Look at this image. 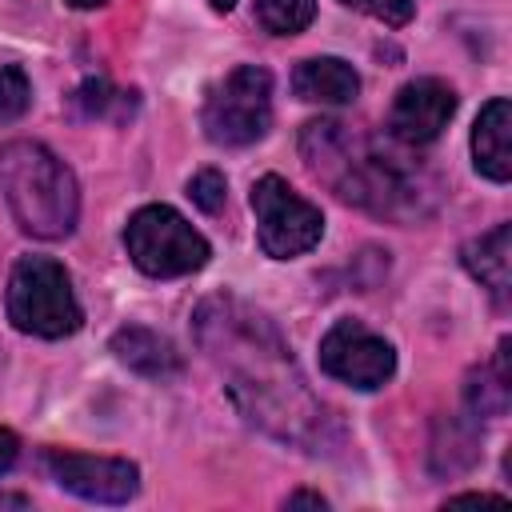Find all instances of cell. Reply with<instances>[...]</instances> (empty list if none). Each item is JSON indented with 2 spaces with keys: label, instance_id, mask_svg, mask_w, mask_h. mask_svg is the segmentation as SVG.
Instances as JSON below:
<instances>
[{
  "label": "cell",
  "instance_id": "1",
  "mask_svg": "<svg viewBox=\"0 0 512 512\" xmlns=\"http://www.w3.org/2000/svg\"><path fill=\"white\" fill-rule=\"evenodd\" d=\"M196 340L224 372L232 404L268 436L300 448L324 444L328 408L304 384L276 324L236 296H208L196 308Z\"/></svg>",
  "mask_w": 512,
  "mask_h": 512
},
{
  "label": "cell",
  "instance_id": "2",
  "mask_svg": "<svg viewBox=\"0 0 512 512\" xmlns=\"http://www.w3.org/2000/svg\"><path fill=\"white\" fill-rule=\"evenodd\" d=\"M300 156L316 180L372 216L408 224L428 216L436 204V184L424 168L408 164L400 148H388L368 132H352L340 120H308L300 132Z\"/></svg>",
  "mask_w": 512,
  "mask_h": 512
},
{
  "label": "cell",
  "instance_id": "3",
  "mask_svg": "<svg viewBox=\"0 0 512 512\" xmlns=\"http://www.w3.org/2000/svg\"><path fill=\"white\" fill-rule=\"evenodd\" d=\"M0 192L16 224L36 240H60L76 228V212H80L76 176L40 140L0 144Z\"/></svg>",
  "mask_w": 512,
  "mask_h": 512
},
{
  "label": "cell",
  "instance_id": "4",
  "mask_svg": "<svg viewBox=\"0 0 512 512\" xmlns=\"http://www.w3.org/2000/svg\"><path fill=\"white\" fill-rule=\"evenodd\" d=\"M8 320L44 340L72 336L80 328V304L72 292V276L60 260L52 256H20L12 276H8V296H4Z\"/></svg>",
  "mask_w": 512,
  "mask_h": 512
},
{
  "label": "cell",
  "instance_id": "5",
  "mask_svg": "<svg viewBox=\"0 0 512 512\" xmlns=\"http://www.w3.org/2000/svg\"><path fill=\"white\" fill-rule=\"evenodd\" d=\"M124 248L144 276L172 280L208 264V240L168 204H144L124 228Z\"/></svg>",
  "mask_w": 512,
  "mask_h": 512
},
{
  "label": "cell",
  "instance_id": "6",
  "mask_svg": "<svg viewBox=\"0 0 512 512\" xmlns=\"http://www.w3.org/2000/svg\"><path fill=\"white\" fill-rule=\"evenodd\" d=\"M204 136L220 148L256 144L272 124V72L260 64L232 68L204 100Z\"/></svg>",
  "mask_w": 512,
  "mask_h": 512
},
{
  "label": "cell",
  "instance_id": "7",
  "mask_svg": "<svg viewBox=\"0 0 512 512\" xmlns=\"http://www.w3.org/2000/svg\"><path fill=\"white\" fill-rule=\"evenodd\" d=\"M252 212H256V240L272 260L304 256L324 236L320 208L280 176H260L252 184Z\"/></svg>",
  "mask_w": 512,
  "mask_h": 512
},
{
  "label": "cell",
  "instance_id": "8",
  "mask_svg": "<svg viewBox=\"0 0 512 512\" xmlns=\"http://www.w3.org/2000/svg\"><path fill=\"white\" fill-rule=\"evenodd\" d=\"M320 368L332 380H344L352 388H384L396 372V352L384 336L364 328L360 320H336L320 340Z\"/></svg>",
  "mask_w": 512,
  "mask_h": 512
},
{
  "label": "cell",
  "instance_id": "9",
  "mask_svg": "<svg viewBox=\"0 0 512 512\" xmlns=\"http://www.w3.org/2000/svg\"><path fill=\"white\" fill-rule=\"evenodd\" d=\"M44 468L64 492L92 504H128L140 488V468L120 456H84V452L48 448Z\"/></svg>",
  "mask_w": 512,
  "mask_h": 512
},
{
  "label": "cell",
  "instance_id": "10",
  "mask_svg": "<svg viewBox=\"0 0 512 512\" xmlns=\"http://www.w3.org/2000/svg\"><path fill=\"white\" fill-rule=\"evenodd\" d=\"M452 112H456L452 84H444L436 76H420V80H408L396 92V100L388 108V132H392V140L412 144V148L432 144L448 128Z\"/></svg>",
  "mask_w": 512,
  "mask_h": 512
},
{
  "label": "cell",
  "instance_id": "11",
  "mask_svg": "<svg viewBox=\"0 0 512 512\" xmlns=\"http://www.w3.org/2000/svg\"><path fill=\"white\" fill-rule=\"evenodd\" d=\"M472 164L496 184L512 176V104L504 96L488 100L472 124Z\"/></svg>",
  "mask_w": 512,
  "mask_h": 512
},
{
  "label": "cell",
  "instance_id": "12",
  "mask_svg": "<svg viewBox=\"0 0 512 512\" xmlns=\"http://www.w3.org/2000/svg\"><path fill=\"white\" fill-rule=\"evenodd\" d=\"M292 92L308 104H352L360 92V76L340 56H312L296 64Z\"/></svg>",
  "mask_w": 512,
  "mask_h": 512
},
{
  "label": "cell",
  "instance_id": "13",
  "mask_svg": "<svg viewBox=\"0 0 512 512\" xmlns=\"http://www.w3.org/2000/svg\"><path fill=\"white\" fill-rule=\"evenodd\" d=\"M460 260L472 272V280H480L496 296V304L508 300V288H512V228L508 224H496L492 232L468 240L460 248Z\"/></svg>",
  "mask_w": 512,
  "mask_h": 512
},
{
  "label": "cell",
  "instance_id": "14",
  "mask_svg": "<svg viewBox=\"0 0 512 512\" xmlns=\"http://www.w3.org/2000/svg\"><path fill=\"white\" fill-rule=\"evenodd\" d=\"M112 352H116V360L128 364L132 372H140V376H156V380L176 376V372L184 368L176 344H172L168 336L144 328V324H128V328H120V332L112 336Z\"/></svg>",
  "mask_w": 512,
  "mask_h": 512
},
{
  "label": "cell",
  "instance_id": "15",
  "mask_svg": "<svg viewBox=\"0 0 512 512\" xmlns=\"http://www.w3.org/2000/svg\"><path fill=\"white\" fill-rule=\"evenodd\" d=\"M508 348L512 340L504 336L496 344V356L492 364H480L468 384H464V400H468V412L480 420V416H500L508 408V384H512V372H508Z\"/></svg>",
  "mask_w": 512,
  "mask_h": 512
},
{
  "label": "cell",
  "instance_id": "16",
  "mask_svg": "<svg viewBox=\"0 0 512 512\" xmlns=\"http://www.w3.org/2000/svg\"><path fill=\"white\" fill-rule=\"evenodd\" d=\"M316 20V0H256V24L272 36H296Z\"/></svg>",
  "mask_w": 512,
  "mask_h": 512
},
{
  "label": "cell",
  "instance_id": "17",
  "mask_svg": "<svg viewBox=\"0 0 512 512\" xmlns=\"http://www.w3.org/2000/svg\"><path fill=\"white\" fill-rule=\"evenodd\" d=\"M32 104V84L24 76V68L16 64H0V124L20 120Z\"/></svg>",
  "mask_w": 512,
  "mask_h": 512
},
{
  "label": "cell",
  "instance_id": "18",
  "mask_svg": "<svg viewBox=\"0 0 512 512\" xmlns=\"http://www.w3.org/2000/svg\"><path fill=\"white\" fill-rule=\"evenodd\" d=\"M76 108L84 112V116H108L112 112V104H132V96L128 92H116L108 80H84L80 88H76Z\"/></svg>",
  "mask_w": 512,
  "mask_h": 512
},
{
  "label": "cell",
  "instance_id": "19",
  "mask_svg": "<svg viewBox=\"0 0 512 512\" xmlns=\"http://www.w3.org/2000/svg\"><path fill=\"white\" fill-rule=\"evenodd\" d=\"M188 196H192V204L200 208V212H220L224 208V196H228V180H224V172H216V168H200L192 180H188Z\"/></svg>",
  "mask_w": 512,
  "mask_h": 512
},
{
  "label": "cell",
  "instance_id": "20",
  "mask_svg": "<svg viewBox=\"0 0 512 512\" xmlns=\"http://www.w3.org/2000/svg\"><path fill=\"white\" fill-rule=\"evenodd\" d=\"M340 4H348V8H356L364 16H372V20H384L388 28L408 24L412 12H416V0H340Z\"/></svg>",
  "mask_w": 512,
  "mask_h": 512
},
{
  "label": "cell",
  "instance_id": "21",
  "mask_svg": "<svg viewBox=\"0 0 512 512\" xmlns=\"http://www.w3.org/2000/svg\"><path fill=\"white\" fill-rule=\"evenodd\" d=\"M16 456H20L16 432H12V428H0V472H8V468L16 464Z\"/></svg>",
  "mask_w": 512,
  "mask_h": 512
},
{
  "label": "cell",
  "instance_id": "22",
  "mask_svg": "<svg viewBox=\"0 0 512 512\" xmlns=\"http://www.w3.org/2000/svg\"><path fill=\"white\" fill-rule=\"evenodd\" d=\"M448 504H504V496H492V492H464V496H452Z\"/></svg>",
  "mask_w": 512,
  "mask_h": 512
},
{
  "label": "cell",
  "instance_id": "23",
  "mask_svg": "<svg viewBox=\"0 0 512 512\" xmlns=\"http://www.w3.org/2000/svg\"><path fill=\"white\" fill-rule=\"evenodd\" d=\"M284 504H288V508H296V504H312V508H324L328 500H324L320 492H292V496H288Z\"/></svg>",
  "mask_w": 512,
  "mask_h": 512
},
{
  "label": "cell",
  "instance_id": "24",
  "mask_svg": "<svg viewBox=\"0 0 512 512\" xmlns=\"http://www.w3.org/2000/svg\"><path fill=\"white\" fill-rule=\"evenodd\" d=\"M0 508H28V496H20V492H0Z\"/></svg>",
  "mask_w": 512,
  "mask_h": 512
},
{
  "label": "cell",
  "instance_id": "25",
  "mask_svg": "<svg viewBox=\"0 0 512 512\" xmlns=\"http://www.w3.org/2000/svg\"><path fill=\"white\" fill-rule=\"evenodd\" d=\"M216 12H228V8H236V0H208Z\"/></svg>",
  "mask_w": 512,
  "mask_h": 512
},
{
  "label": "cell",
  "instance_id": "26",
  "mask_svg": "<svg viewBox=\"0 0 512 512\" xmlns=\"http://www.w3.org/2000/svg\"><path fill=\"white\" fill-rule=\"evenodd\" d=\"M72 8H96V4H104V0H68Z\"/></svg>",
  "mask_w": 512,
  "mask_h": 512
}]
</instances>
